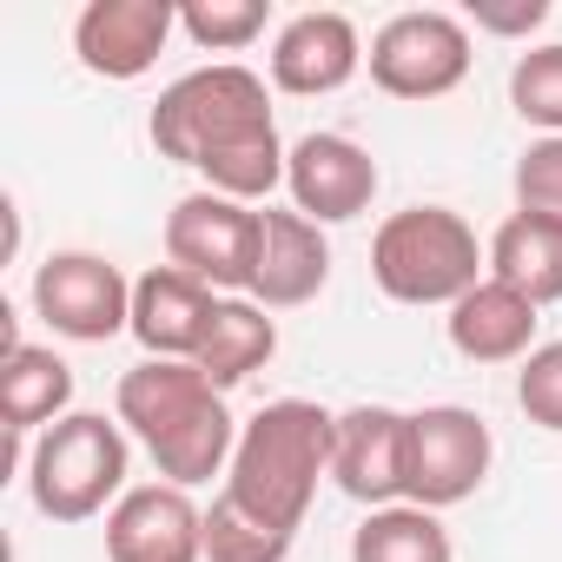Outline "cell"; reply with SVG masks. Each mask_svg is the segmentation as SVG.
Returning <instances> with one entry per match:
<instances>
[{
  "label": "cell",
  "instance_id": "obj_21",
  "mask_svg": "<svg viewBox=\"0 0 562 562\" xmlns=\"http://www.w3.org/2000/svg\"><path fill=\"white\" fill-rule=\"evenodd\" d=\"M351 562H457V549H450V529L437 522V509L391 503L358 522Z\"/></svg>",
  "mask_w": 562,
  "mask_h": 562
},
{
  "label": "cell",
  "instance_id": "obj_13",
  "mask_svg": "<svg viewBox=\"0 0 562 562\" xmlns=\"http://www.w3.org/2000/svg\"><path fill=\"white\" fill-rule=\"evenodd\" d=\"M404 470H411V417L391 404H358L338 417V443H331V476L351 503L364 509H391L404 496Z\"/></svg>",
  "mask_w": 562,
  "mask_h": 562
},
{
  "label": "cell",
  "instance_id": "obj_22",
  "mask_svg": "<svg viewBox=\"0 0 562 562\" xmlns=\"http://www.w3.org/2000/svg\"><path fill=\"white\" fill-rule=\"evenodd\" d=\"M285 555H292V529H271L238 496H212V509H205V562H285Z\"/></svg>",
  "mask_w": 562,
  "mask_h": 562
},
{
  "label": "cell",
  "instance_id": "obj_26",
  "mask_svg": "<svg viewBox=\"0 0 562 562\" xmlns=\"http://www.w3.org/2000/svg\"><path fill=\"white\" fill-rule=\"evenodd\" d=\"M516 212L562 218V139H536L516 159Z\"/></svg>",
  "mask_w": 562,
  "mask_h": 562
},
{
  "label": "cell",
  "instance_id": "obj_16",
  "mask_svg": "<svg viewBox=\"0 0 562 562\" xmlns=\"http://www.w3.org/2000/svg\"><path fill=\"white\" fill-rule=\"evenodd\" d=\"M212 312H218L212 285H199V278L179 271V265H153V271L133 278V338L146 345V358L192 364L199 345H205Z\"/></svg>",
  "mask_w": 562,
  "mask_h": 562
},
{
  "label": "cell",
  "instance_id": "obj_4",
  "mask_svg": "<svg viewBox=\"0 0 562 562\" xmlns=\"http://www.w3.org/2000/svg\"><path fill=\"white\" fill-rule=\"evenodd\" d=\"M490 251L476 245L470 218L450 205H404L371 238V278L397 305H457L483 285Z\"/></svg>",
  "mask_w": 562,
  "mask_h": 562
},
{
  "label": "cell",
  "instance_id": "obj_23",
  "mask_svg": "<svg viewBox=\"0 0 562 562\" xmlns=\"http://www.w3.org/2000/svg\"><path fill=\"white\" fill-rule=\"evenodd\" d=\"M509 106L529 126H542V139H562V41L536 47L509 67Z\"/></svg>",
  "mask_w": 562,
  "mask_h": 562
},
{
  "label": "cell",
  "instance_id": "obj_20",
  "mask_svg": "<svg viewBox=\"0 0 562 562\" xmlns=\"http://www.w3.org/2000/svg\"><path fill=\"white\" fill-rule=\"evenodd\" d=\"M271 351H278V325L265 318V305H258V299H218V312H212L205 345H199L192 364H199L218 391H232V384H245L251 371H265Z\"/></svg>",
  "mask_w": 562,
  "mask_h": 562
},
{
  "label": "cell",
  "instance_id": "obj_25",
  "mask_svg": "<svg viewBox=\"0 0 562 562\" xmlns=\"http://www.w3.org/2000/svg\"><path fill=\"white\" fill-rule=\"evenodd\" d=\"M516 404L536 430H562V338L536 345L516 371Z\"/></svg>",
  "mask_w": 562,
  "mask_h": 562
},
{
  "label": "cell",
  "instance_id": "obj_2",
  "mask_svg": "<svg viewBox=\"0 0 562 562\" xmlns=\"http://www.w3.org/2000/svg\"><path fill=\"white\" fill-rule=\"evenodd\" d=\"M113 411L146 443V457L159 463L166 483L192 490V483H212L218 470H232L238 424L225 411V391L199 364H179V358L133 364L113 391Z\"/></svg>",
  "mask_w": 562,
  "mask_h": 562
},
{
  "label": "cell",
  "instance_id": "obj_11",
  "mask_svg": "<svg viewBox=\"0 0 562 562\" xmlns=\"http://www.w3.org/2000/svg\"><path fill=\"white\" fill-rule=\"evenodd\" d=\"M285 192L312 225H345L378 199V159L345 133H305L285 153Z\"/></svg>",
  "mask_w": 562,
  "mask_h": 562
},
{
  "label": "cell",
  "instance_id": "obj_6",
  "mask_svg": "<svg viewBox=\"0 0 562 562\" xmlns=\"http://www.w3.org/2000/svg\"><path fill=\"white\" fill-rule=\"evenodd\" d=\"M364 60L391 100H443L470 74V27L443 8H411L378 27Z\"/></svg>",
  "mask_w": 562,
  "mask_h": 562
},
{
  "label": "cell",
  "instance_id": "obj_10",
  "mask_svg": "<svg viewBox=\"0 0 562 562\" xmlns=\"http://www.w3.org/2000/svg\"><path fill=\"white\" fill-rule=\"evenodd\" d=\"M179 27L172 0H87L74 21V54L100 80H139Z\"/></svg>",
  "mask_w": 562,
  "mask_h": 562
},
{
  "label": "cell",
  "instance_id": "obj_1",
  "mask_svg": "<svg viewBox=\"0 0 562 562\" xmlns=\"http://www.w3.org/2000/svg\"><path fill=\"white\" fill-rule=\"evenodd\" d=\"M153 146L159 159L205 172V192H225L238 205L285 186V153H292L278 139L265 80L238 60L172 80L153 106Z\"/></svg>",
  "mask_w": 562,
  "mask_h": 562
},
{
  "label": "cell",
  "instance_id": "obj_17",
  "mask_svg": "<svg viewBox=\"0 0 562 562\" xmlns=\"http://www.w3.org/2000/svg\"><path fill=\"white\" fill-rule=\"evenodd\" d=\"M450 345L470 364H516L536 351V305L496 278H483L476 292H463L450 305Z\"/></svg>",
  "mask_w": 562,
  "mask_h": 562
},
{
  "label": "cell",
  "instance_id": "obj_7",
  "mask_svg": "<svg viewBox=\"0 0 562 562\" xmlns=\"http://www.w3.org/2000/svg\"><path fill=\"white\" fill-rule=\"evenodd\" d=\"M34 312L47 318L54 338L106 345V338L133 331V285L100 251H54L34 271Z\"/></svg>",
  "mask_w": 562,
  "mask_h": 562
},
{
  "label": "cell",
  "instance_id": "obj_12",
  "mask_svg": "<svg viewBox=\"0 0 562 562\" xmlns=\"http://www.w3.org/2000/svg\"><path fill=\"white\" fill-rule=\"evenodd\" d=\"M106 562H205V509L179 483H139L106 516Z\"/></svg>",
  "mask_w": 562,
  "mask_h": 562
},
{
  "label": "cell",
  "instance_id": "obj_19",
  "mask_svg": "<svg viewBox=\"0 0 562 562\" xmlns=\"http://www.w3.org/2000/svg\"><path fill=\"white\" fill-rule=\"evenodd\" d=\"M74 404V364L54 358L47 345H14L0 358V424L8 437H34L54 430Z\"/></svg>",
  "mask_w": 562,
  "mask_h": 562
},
{
  "label": "cell",
  "instance_id": "obj_24",
  "mask_svg": "<svg viewBox=\"0 0 562 562\" xmlns=\"http://www.w3.org/2000/svg\"><path fill=\"white\" fill-rule=\"evenodd\" d=\"M179 27L205 54H238V47H251L265 34V0H186Z\"/></svg>",
  "mask_w": 562,
  "mask_h": 562
},
{
  "label": "cell",
  "instance_id": "obj_3",
  "mask_svg": "<svg viewBox=\"0 0 562 562\" xmlns=\"http://www.w3.org/2000/svg\"><path fill=\"white\" fill-rule=\"evenodd\" d=\"M331 443H338V417L325 404L278 397L238 430L225 496H238L271 529L299 536V522H305V509L318 496V476H331Z\"/></svg>",
  "mask_w": 562,
  "mask_h": 562
},
{
  "label": "cell",
  "instance_id": "obj_27",
  "mask_svg": "<svg viewBox=\"0 0 562 562\" xmlns=\"http://www.w3.org/2000/svg\"><path fill=\"white\" fill-rule=\"evenodd\" d=\"M470 21L483 34H529L549 21V0H516V8H470Z\"/></svg>",
  "mask_w": 562,
  "mask_h": 562
},
{
  "label": "cell",
  "instance_id": "obj_15",
  "mask_svg": "<svg viewBox=\"0 0 562 562\" xmlns=\"http://www.w3.org/2000/svg\"><path fill=\"white\" fill-rule=\"evenodd\" d=\"M331 278V245L305 212H258V271H251V299L265 312H292L312 305Z\"/></svg>",
  "mask_w": 562,
  "mask_h": 562
},
{
  "label": "cell",
  "instance_id": "obj_18",
  "mask_svg": "<svg viewBox=\"0 0 562 562\" xmlns=\"http://www.w3.org/2000/svg\"><path fill=\"white\" fill-rule=\"evenodd\" d=\"M490 278L522 292L536 312L562 299V218L542 212H509L490 238Z\"/></svg>",
  "mask_w": 562,
  "mask_h": 562
},
{
  "label": "cell",
  "instance_id": "obj_14",
  "mask_svg": "<svg viewBox=\"0 0 562 562\" xmlns=\"http://www.w3.org/2000/svg\"><path fill=\"white\" fill-rule=\"evenodd\" d=\"M358 67H364V41H358L351 14H331V8H312V14L285 21L271 41V87L299 93V100L351 87Z\"/></svg>",
  "mask_w": 562,
  "mask_h": 562
},
{
  "label": "cell",
  "instance_id": "obj_8",
  "mask_svg": "<svg viewBox=\"0 0 562 562\" xmlns=\"http://www.w3.org/2000/svg\"><path fill=\"white\" fill-rule=\"evenodd\" d=\"M166 258L212 292H251L258 271V212L225 192H186L166 212Z\"/></svg>",
  "mask_w": 562,
  "mask_h": 562
},
{
  "label": "cell",
  "instance_id": "obj_9",
  "mask_svg": "<svg viewBox=\"0 0 562 562\" xmlns=\"http://www.w3.org/2000/svg\"><path fill=\"white\" fill-rule=\"evenodd\" d=\"M490 424L463 404H430L411 411V470H404V503L417 509H450L483 490L490 476Z\"/></svg>",
  "mask_w": 562,
  "mask_h": 562
},
{
  "label": "cell",
  "instance_id": "obj_5",
  "mask_svg": "<svg viewBox=\"0 0 562 562\" xmlns=\"http://www.w3.org/2000/svg\"><path fill=\"white\" fill-rule=\"evenodd\" d=\"M27 490L47 522H87L126 496V424L100 411H67L27 450Z\"/></svg>",
  "mask_w": 562,
  "mask_h": 562
}]
</instances>
